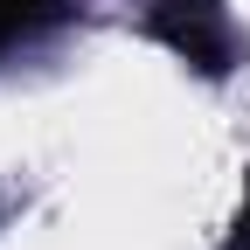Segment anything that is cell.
I'll use <instances>...</instances> for the list:
<instances>
[{
  "label": "cell",
  "mask_w": 250,
  "mask_h": 250,
  "mask_svg": "<svg viewBox=\"0 0 250 250\" xmlns=\"http://www.w3.org/2000/svg\"><path fill=\"white\" fill-rule=\"evenodd\" d=\"M236 250H250V195H243V215H236V236H229Z\"/></svg>",
  "instance_id": "cell-3"
},
{
  "label": "cell",
  "mask_w": 250,
  "mask_h": 250,
  "mask_svg": "<svg viewBox=\"0 0 250 250\" xmlns=\"http://www.w3.org/2000/svg\"><path fill=\"white\" fill-rule=\"evenodd\" d=\"M49 7H56V0H0V49H7L14 35H28Z\"/></svg>",
  "instance_id": "cell-2"
},
{
  "label": "cell",
  "mask_w": 250,
  "mask_h": 250,
  "mask_svg": "<svg viewBox=\"0 0 250 250\" xmlns=\"http://www.w3.org/2000/svg\"><path fill=\"white\" fill-rule=\"evenodd\" d=\"M153 35L174 56H188L195 70H229V28L208 0H160L153 7Z\"/></svg>",
  "instance_id": "cell-1"
}]
</instances>
